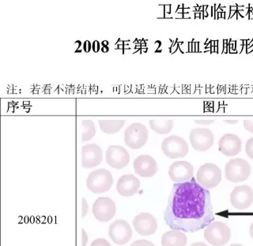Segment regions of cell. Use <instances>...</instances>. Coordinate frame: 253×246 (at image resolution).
I'll return each mask as SVG.
<instances>
[{
	"label": "cell",
	"instance_id": "cell-29",
	"mask_svg": "<svg viewBox=\"0 0 253 246\" xmlns=\"http://www.w3.org/2000/svg\"><path fill=\"white\" fill-rule=\"evenodd\" d=\"M195 122L199 125H211L214 122V120H195Z\"/></svg>",
	"mask_w": 253,
	"mask_h": 246
},
{
	"label": "cell",
	"instance_id": "cell-19",
	"mask_svg": "<svg viewBox=\"0 0 253 246\" xmlns=\"http://www.w3.org/2000/svg\"><path fill=\"white\" fill-rule=\"evenodd\" d=\"M188 242L187 237L180 231H168L162 237V246H185Z\"/></svg>",
	"mask_w": 253,
	"mask_h": 246
},
{
	"label": "cell",
	"instance_id": "cell-31",
	"mask_svg": "<svg viewBox=\"0 0 253 246\" xmlns=\"http://www.w3.org/2000/svg\"><path fill=\"white\" fill-rule=\"evenodd\" d=\"M191 246H208L204 243H193Z\"/></svg>",
	"mask_w": 253,
	"mask_h": 246
},
{
	"label": "cell",
	"instance_id": "cell-16",
	"mask_svg": "<svg viewBox=\"0 0 253 246\" xmlns=\"http://www.w3.org/2000/svg\"><path fill=\"white\" fill-rule=\"evenodd\" d=\"M134 172L142 177H151L156 175L158 167L152 156L142 155L134 161Z\"/></svg>",
	"mask_w": 253,
	"mask_h": 246
},
{
	"label": "cell",
	"instance_id": "cell-32",
	"mask_svg": "<svg viewBox=\"0 0 253 246\" xmlns=\"http://www.w3.org/2000/svg\"><path fill=\"white\" fill-rule=\"evenodd\" d=\"M249 233H250L252 239H253V222L252 223L251 226H250V231H249Z\"/></svg>",
	"mask_w": 253,
	"mask_h": 246
},
{
	"label": "cell",
	"instance_id": "cell-10",
	"mask_svg": "<svg viewBox=\"0 0 253 246\" xmlns=\"http://www.w3.org/2000/svg\"><path fill=\"white\" fill-rule=\"evenodd\" d=\"M105 160L111 168L120 170L129 164L130 155L122 146L110 145L105 153Z\"/></svg>",
	"mask_w": 253,
	"mask_h": 246
},
{
	"label": "cell",
	"instance_id": "cell-20",
	"mask_svg": "<svg viewBox=\"0 0 253 246\" xmlns=\"http://www.w3.org/2000/svg\"><path fill=\"white\" fill-rule=\"evenodd\" d=\"M150 128L158 134H168L173 128V121L168 119H156L149 121Z\"/></svg>",
	"mask_w": 253,
	"mask_h": 246
},
{
	"label": "cell",
	"instance_id": "cell-6",
	"mask_svg": "<svg viewBox=\"0 0 253 246\" xmlns=\"http://www.w3.org/2000/svg\"><path fill=\"white\" fill-rule=\"evenodd\" d=\"M196 180L206 189H213L221 182V170L215 164H204L198 170Z\"/></svg>",
	"mask_w": 253,
	"mask_h": 246
},
{
	"label": "cell",
	"instance_id": "cell-23",
	"mask_svg": "<svg viewBox=\"0 0 253 246\" xmlns=\"http://www.w3.org/2000/svg\"><path fill=\"white\" fill-rule=\"evenodd\" d=\"M245 152L249 158L253 160V138H250L245 144Z\"/></svg>",
	"mask_w": 253,
	"mask_h": 246
},
{
	"label": "cell",
	"instance_id": "cell-9",
	"mask_svg": "<svg viewBox=\"0 0 253 246\" xmlns=\"http://www.w3.org/2000/svg\"><path fill=\"white\" fill-rule=\"evenodd\" d=\"M190 141L194 149L206 152L213 145L214 136L209 129L196 128L190 133Z\"/></svg>",
	"mask_w": 253,
	"mask_h": 246
},
{
	"label": "cell",
	"instance_id": "cell-25",
	"mask_svg": "<svg viewBox=\"0 0 253 246\" xmlns=\"http://www.w3.org/2000/svg\"><path fill=\"white\" fill-rule=\"evenodd\" d=\"M130 246H155L154 243L147 240H138L130 245Z\"/></svg>",
	"mask_w": 253,
	"mask_h": 246
},
{
	"label": "cell",
	"instance_id": "cell-26",
	"mask_svg": "<svg viewBox=\"0 0 253 246\" xmlns=\"http://www.w3.org/2000/svg\"><path fill=\"white\" fill-rule=\"evenodd\" d=\"M244 127L248 132L253 134V120H245L244 121Z\"/></svg>",
	"mask_w": 253,
	"mask_h": 246
},
{
	"label": "cell",
	"instance_id": "cell-30",
	"mask_svg": "<svg viewBox=\"0 0 253 246\" xmlns=\"http://www.w3.org/2000/svg\"><path fill=\"white\" fill-rule=\"evenodd\" d=\"M225 122H226V123H228V124L234 125V124H237V123H238V122H239V121H238V120H225Z\"/></svg>",
	"mask_w": 253,
	"mask_h": 246
},
{
	"label": "cell",
	"instance_id": "cell-18",
	"mask_svg": "<svg viewBox=\"0 0 253 246\" xmlns=\"http://www.w3.org/2000/svg\"><path fill=\"white\" fill-rule=\"evenodd\" d=\"M140 187V181L133 175L121 176L117 181V189L123 197L134 195Z\"/></svg>",
	"mask_w": 253,
	"mask_h": 246
},
{
	"label": "cell",
	"instance_id": "cell-3",
	"mask_svg": "<svg viewBox=\"0 0 253 246\" xmlns=\"http://www.w3.org/2000/svg\"><path fill=\"white\" fill-rule=\"evenodd\" d=\"M251 172L250 164L241 158L229 160L225 165V178L232 182H242L246 181L251 175Z\"/></svg>",
	"mask_w": 253,
	"mask_h": 246
},
{
	"label": "cell",
	"instance_id": "cell-14",
	"mask_svg": "<svg viewBox=\"0 0 253 246\" xmlns=\"http://www.w3.org/2000/svg\"><path fill=\"white\" fill-rule=\"evenodd\" d=\"M133 226L139 235L150 236L158 230V221L150 213L142 212L134 217Z\"/></svg>",
	"mask_w": 253,
	"mask_h": 246
},
{
	"label": "cell",
	"instance_id": "cell-13",
	"mask_svg": "<svg viewBox=\"0 0 253 246\" xmlns=\"http://www.w3.org/2000/svg\"><path fill=\"white\" fill-rule=\"evenodd\" d=\"M194 168L188 161H176L171 164L169 176L175 183H183L193 177Z\"/></svg>",
	"mask_w": 253,
	"mask_h": 246
},
{
	"label": "cell",
	"instance_id": "cell-21",
	"mask_svg": "<svg viewBox=\"0 0 253 246\" xmlns=\"http://www.w3.org/2000/svg\"><path fill=\"white\" fill-rule=\"evenodd\" d=\"M101 131L106 134L118 133L125 124V120H98Z\"/></svg>",
	"mask_w": 253,
	"mask_h": 246
},
{
	"label": "cell",
	"instance_id": "cell-24",
	"mask_svg": "<svg viewBox=\"0 0 253 246\" xmlns=\"http://www.w3.org/2000/svg\"><path fill=\"white\" fill-rule=\"evenodd\" d=\"M90 246H111V245L106 239H97L93 241Z\"/></svg>",
	"mask_w": 253,
	"mask_h": 246
},
{
	"label": "cell",
	"instance_id": "cell-28",
	"mask_svg": "<svg viewBox=\"0 0 253 246\" xmlns=\"http://www.w3.org/2000/svg\"><path fill=\"white\" fill-rule=\"evenodd\" d=\"M87 243H88V236L85 230H82V246H86Z\"/></svg>",
	"mask_w": 253,
	"mask_h": 246
},
{
	"label": "cell",
	"instance_id": "cell-7",
	"mask_svg": "<svg viewBox=\"0 0 253 246\" xmlns=\"http://www.w3.org/2000/svg\"><path fill=\"white\" fill-rule=\"evenodd\" d=\"M162 149L169 159L185 157L189 152L188 143L184 138L176 135L165 138L162 142Z\"/></svg>",
	"mask_w": 253,
	"mask_h": 246
},
{
	"label": "cell",
	"instance_id": "cell-4",
	"mask_svg": "<svg viewBox=\"0 0 253 246\" xmlns=\"http://www.w3.org/2000/svg\"><path fill=\"white\" fill-rule=\"evenodd\" d=\"M231 231L222 222H213L204 231V238L213 246H223L229 243Z\"/></svg>",
	"mask_w": 253,
	"mask_h": 246
},
{
	"label": "cell",
	"instance_id": "cell-11",
	"mask_svg": "<svg viewBox=\"0 0 253 246\" xmlns=\"http://www.w3.org/2000/svg\"><path fill=\"white\" fill-rule=\"evenodd\" d=\"M117 208L114 201L109 197H99L93 205V214L101 222H109L114 217Z\"/></svg>",
	"mask_w": 253,
	"mask_h": 246
},
{
	"label": "cell",
	"instance_id": "cell-5",
	"mask_svg": "<svg viewBox=\"0 0 253 246\" xmlns=\"http://www.w3.org/2000/svg\"><path fill=\"white\" fill-rule=\"evenodd\" d=\"M148 138V130L142 123H133L125 130V144L131 149L142 148L146 144Z\"/></svg>",
	"mask_w": 253,
	"mask_h": 246
},
{
	"label": "cell",
	"instance_id": "cell-17",
	"mask_svg": "<svg viewBox=\"0 0 253 246\" xmlns=\"http://www.w3.org/2000/svg\"><path fill=\"white\" fill-rule=\"evenodd\" d=\"M242 148L241 138L236 134H226L218 141V150L224 156L231 157L237 156Z\"/></svg>",
	"mask_w": 253,
	"mask_h": 246
},
{
	"label": "cell",
	"instance_id": "cell-15",
	"mask_svg": "<svg viewBox=\"0 0 253 246\" xmlns=\"http://www.w3.org/2000/svg\"><path fill=\"white\" fill-rule=\"evenodd\" d=\"M103 160L102 149L96 144H88L82 149V166L90 169L101 164Z\"/></svg>",
	"mask_w": 253,
	"mask_h": 246
},
{
	"label": "cell",
	"instance_id": "cell-2",
	"mask_svg": "<svg viewBox=\"0 0 253 246\" xmlns=\"http://www.w3.org/2000/svg\"><path fill=\"white\" fill-rule=\"evenodd\" d=\"M113 177L106 169H97L89 174L87 177L86 186L92 193H104L109 191L113 186Z\"/></svg>",
	"mask_w": 253,
	"mask_h": 246
},
{
	"label": "cell",
	"instance_id": "cell-1",
	"mask_svg": "<svg viewBox=\"0 0 253 246\" xmlns=\"http://www.w3.org/2000/svg\"><path fill=\"white\" fill-rule=\"evenodd\" d=\"M214 220L211 193L194 177L172 186L165 211V221L172 230L194 233Z\"/></svg>",
	"mask_w": 253,
	"mask_h": 246
},
{
	"label": "cell",
	"instance_id": "cell-12",
	"mask_svg": "<svg viewBox=\"0 0 253 246\" xmlns=\"http://www.w3.org/2000/svg\"><path fill=\"white\" fill-rule=\"evenodd\" d=\"M230 202L240 211L251 206L253 202V190L249 185L236 186L230 194Z\"/></svg>",
	"mask_w": 253,
	"mask_h": 246
},
{
	"label": "cell",
	"instance_id": "cell-27",
	"mask_svg": "<svg viewBox=\"0 0 253 246\" xmlns=\"http://www.w3.org/2000/svg\"><path fill=\"white\" fill-rule=\"evenodd\" d=\"M83 212H82V217L84 218L88 212V209H89V205L87 204L85 198H83Z\"/></svg>",
	"mask_w": 253,
	"mask_h": 246
},
{
	"label": "cell",
	"instance_id": "cell-33",
	"mask_svg": "<svg viewBox=\"0 0 253 246\" xmlns=\"http://www.w3.org/2000/svg\"><path fill=\"white\" fill-rule=\"evenodd\" d=\"M242 246V245H241V244H233V245H231V246Z\"/></svg>",
	"mask_w": 253,
	"mask_h": 246
},
{
	"label": "cell",
	"instance_id": "cell-22",
	"mask_svg": "<svg viewBox=\"0 0 253 246\" xmlns=\"http://www.w3.org/2000/svg\"><path fill=\"white\" fill-rule=\"evenodd\" d=\"M81 124L83 128L85 129L84 132L82 134V141L85 142L91 140L96 134V128L93 121L83 120Z\"/></svg>",
	"mask_w": 253,
	"mask_h": 246
},
{
	"label": "cell",
	"instance_id": "cell-8",
	"mask_svg": "<svg viewBox=\"0 0 253 246\" xmlns=\"http://www.w3.org/2000/svg\"><path fill=\"white\" fill-rule=\"evenodd\" d=\"M132 235L130 224L124 219H117L109 227V237L118 246L126 245L132 238Z\"/></svg>",
	"mask_w": 253,
	"mask_h": 246
}]
</instances>
